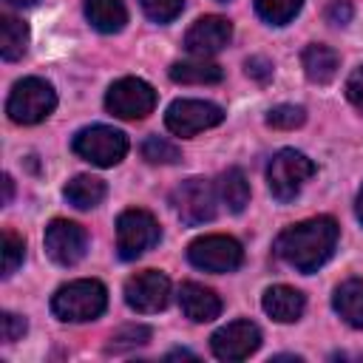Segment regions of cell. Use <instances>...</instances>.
I'll return each instance as SVG.
<instances>
[{"label": "cell", "mask_w": 363, "mask_h": 363, "mask_svg": "<svg viewBox=\"0 0 363 363\" xmlns=\"http://www.w3.org/2000/svg\"><path fill=\"white\" fill-rule=\"evenodd\" d=\"M337 235H340V227L332 216H315L286 227L275 238V255L284 264L295 267L298 272L309 275L329 261V255L335 252Z\"/></svg>", "instance_id": "6da1fadb"}, {"label": "cell", "mask_w": 363, "mask_h": 363, "mask_svg": "<svg viewBox=\"0 0 363 363\" xmlns=\"http://www.w3.org/2000/svg\"><path fill=\"white\" fill-rule=\"evenodd\" d=\"M108 306V289L94 278L62 284L51 298V312L65 323L96 320Z\"/></svg>", "instance_id": "7a4b0ae2"}, {"label": "cell", "mask_w": 363, "mask_h": 363, "mask_svg": "<svg viewBox=\"0 0 363 363\" xmlns=\"http://www.w3.org/2000/svg\"><path fill=\"white\" fill-rule=\"evenodd\" d=\"M54 108H57V94H54L51 82L40 79V77L17 79L6 99V113L17 125H37Z\"/></svg>", "instance_id": "3957f363"}, {"label": "cell", "mask_w": 363, "mask_h": 363, "mask_svg": "<svg viewBox=\"0 0 363 363\" xmlns=\"http://www.w3.org/2000/svg\"><path fill=\"white\" fill-rule=\"evenodd\" d=\"M315 170L318 167H315V162L309 156H303L301 150L284 147L269 159V167H267L269 193L278 201H292L301 193V187L315 176Z\"/></svg>", "instance_id": "277c9868"}, {"label": "cell", "mask_w": 363, "mask_h": 363, "mask_svg": "<svg viewBox=\"0 0 363 363\" xmlns=\"http://www.w3.org/2000/svg\"><path fill=\"white\" fill-rule=\"evenodd\" d=\"M74 153L96 167H113L128 153V136L111 125H91L74 133Z\"/></svg>", "instance_id": "5b68a950"}, {"label": "cell", "mask_w": 363, "mask_h": 363, "mask_svg": "<svg viewBox=\"0 0 363 363\" xmlns=\"http://www.w3.org/2000/svg\"><path fill=\"white\" fill-rule=\"evenodd\" d=\"M162 238L159 221L147 210H125L116 218V252L122 261H133L145 255L150 247H156Z\"/></svg>", "instance_id": "8992f818"}, {"label": "cell", "mask_w": 363, "mask_h": 363, "mask_svg": "<svg viewBox=\"0 0 363 363\" xmlns=\"http://www.w3.org/2000/svg\"><path fill=\"white\" fill-rule=\"evenodd\" d=\"M173 210L182 218V224L187 227H199L216 218L218 213V187H213L207 179L193 176L187 182H182L173 190Z\"/></svg>", "instance_id": "52a82bcc"}, {"label": "cell", "mask_w": 363, "mask_h": 363, "mask_svg": "<svg viewBox=\"0 0 363 363\" xmlns=\"http://www.w3.org/2000/svg\"><path fill=\"white\" fill-rule=\"evenodd\" d=\"M105 108L119 119H145L156 108V91L139 77H122L108 88Z\"/></svg>", "instance_id": "ba28073f"}, {"label": "cell", "mask_w": 363, "mask_h": 363, "mask_svg": "<svg viewBox=\"0 0 363 363\" xmlns=\"http://www.w3.org/2000/svg\"><path fill=\"white\" fill-rule=\"evenodd\" d=\"M187 261L204 272H233L244 261V250L233 235H201L187 247Z\"/></svg>", "instance_id": "9c48e42d"}, {"label": "cell", "mask_w": 363, "mask_h": 363, "mask_svg": "<svg viewBox=\"0 0 363 363\" xmlns=\"http://www.w3.org/2000/svg\"><path fill=\"white\" fill-rule=\"evenodd\" d=\"M224 122V111L207 99H176L164 113V125L176 136H196Z\"/></svg>", "instance_id": "30bf717a"}, {"label": "cell", "mask_w": 363, "mask_h": 363, "mask_svg": "<svg viewBox=\"0 0 363 363\" xmlns=\"http://www.w3.org/2000/svg\"><path fill=\"white\" fill-rule=\"evenodd\" d=\"M167 301H170V281L164 272L142 269V272L130 275L125 284V303L142 315L164 309Z\"/></svg>", "instance_id": "8fae6325"}, {"label": "cell", "mask_w": 363, "mask_h": 363, "mask_svg": "<svg viewBox=\"0 0 363 363\" xmlns=\"http://www.w3.org/2000/svg\"><path fill=\"white\" fill-rule=\"evenodd\" d=\"M258 346H261V329L252 320H233V323L216 329L210 337L213 354L218 360H227V363L250 357Z\"/></svg>", "instance_id": "7c38bea8"}, {"label": "cell", "mask_w": 363, "mask_h": 363, "mask_svg": "<svg viewBox=\"0 0 363 363\" xmlns=\"http://www.w3.org/2000/svg\"><path fill=\"white\" fill-rule=\"evenodd\" d=\"M45 250L60 267H74L85 258L88 233L68 218H54L45 227Z\"/></svg>", "instance_id": "4fadbf2b"}, {"label": "cell", "mask_w": 363, "mask_h": 363, "mask_svg": "<svg viewBox=\"0 0 363 363\" xmlns=\"http://www.w3.org/2000/svg\"><path fill=\"white\" fill-rule=\"evenodd\" d=\"M233 40V26L230 20L218 17V14H207V17H199L187 34H184V48L193 54V57H213L218 54L221 48H227Z\"/></svg>", "instance_id": "5bb4252c"}, {"label": "cell", "mask_w": 363, "mask_h": 363, "mask_svg": "<svg viewBox=\"0 0 363 363\" xmlns=\"http://www.w3.org/2000/svg\"><path fill=\"white\" fill-rule=\"evenodd\" d=\"M179 303H182V312L193 320V323H207V320H216L221 315V298L196 284V281H184L182 289H179Z\"/></svg>", "instance_id": "9a60e30c"}, {"label": "cell", "mask_w": 363, "mask_h": 363, "mask_svg": "<svg viewBox=\"0 0 363 363\" xmlns=\"http://www.w3.org/2000/svg\"><path fill=\"white\" fill-rule=\"evenodd\" d=\"M261 306L264 312L278 320V323H292L303 315V306H306V298L301 289L295 286H286V284H275L269 289H264V298H261Z\"/></svg>", "instance_id": "2e32d148"}, {"label": "cell", "mask_w": 363, "mask_h": 363, "mask_svg": "<svg viewBox=\"0 0 363 363\" xmlns=\"http://www.w3.org/2000/svg\"><path fill=\"white\" fill-rule=\"evenodd\" d=\"M301 62H303L306 79L315 82V85H329L337 77V68H340L337 51L329 48V45H320V43L306 45L303 54H301Z\"/></svg>", "instance_id": "e0dca14e"}, {"label": "cell", "mask_w": 363, "mask_h": 363, "mask_svg": "<svg viewBox=\"0 0 363 363\" xmlns=\"http://www.w3.org/2000/svg\"><path fill=\"white\" fill-rule=\"evenodd\" d=\"M170 79L173 82H182V85H216L221 82L224 71L221 65L210 62L207 57H193V60H179L170 65Z\"/></svg>", "instance_id": "ac0fdd59"}, {"label": "cell", "mask_w": 363, "mask_h": 363, "mask_svg": "<svg viewBox=\"0 0 363 363\" xmlns=\"http://www.w3.org/2000/svg\"><path fill=\"white\" fill-rule=\"evenodd\" d=\"M335 312L354 329H363V278H349L335 286L332 295Z\"/></svg>", "instance_id": "d6986e66"}, {"label": "cell", "mask_w": 363, "mask_h": 363, "mask_svg": "<svg viewBox=\"0 0 363 363\" xmlns=\"http://www.w3.org/2000/svg\"><path fill=\"white\" fill-rule=\"evenodd\" d=\"M88 23L102 34H116L128 23V9L122 0H85Z\"/></svg>", "instance_id": "ffe728a7"}, {"label": "cell", "mask_w": 363, "mask_h": 363, "mask_svg": "<svg viewBox=\"0 0 363 363\" xmlns=\"http://www.w3.org/2000/svg\"><path fill=\"white\" fill-rule=\"evenodd\" d=\"M62 193H65L68 204H74L77 210H94L96 204H102V199H105L108 187H105V182H102V179L82 173V176H74V179L65 184V190H62Z\"/></svg>", "instance_id": "44dd1931"}, {"label": "cell", "mask_w": 363, "mask_h": 363, "mask_svg": "<svg viewBox=\"0 0 363 363\" xmlns=\"http://www.w3.org/2000/svg\"><path fill=\"white\" fill-rule=\"evenodd\" d=\"M218 199L227 204L230 213H241L250 204V182L238 167H227L218 176Z\"/></svg>", "instance_id": "7402d4cb"}, {"label": "cell", "mask_w": 363, "mask_h": 363, "mask_svg": "<svg viewBox=\"0 0 363 363\" xmlns=\"http://www.w3.org/2000/svg\"><path fill=\"white\" fill-rule=\"evenodd\" d=\"M28 48V26L17 17H3L0 20V54L6 62H14L26 54Z\"/></svg>", "instance_id": "603a6c76"}, {"label": "cell", "mask_w": 363, "mask_h": 363, "mask_svg": "<svg viewBox=\"0 0 363 363\" xmlns=\"http://www.w3.org/2000/svg\"><path fill=\"white\" fill-rule=\"evenodd\" d=\"M252 3L258 17L267 20L269 26H286L289 20H295V14L303 6V0H252Z\"/></svg>", "instance_id": "cb8c5ba5"}, {"label": "cell", "mask_w": 363, "mask_h": 363, "mask_svg": "<svg viewBox=\"0 0 363 363\" xmlns=\"http://www.w3.org/2000/svg\"><path fill=\"white\" fill-rule=\"evenodd\" d=\"M142 159L150 164H176L182 159V150L162 136H147L142 142Z\"/></svg>", "instance_id": "d4e9b609"}, {"label": "cell", "mask_w": 363, "mask_h": 363, "mask_svg": "<svg viewBox=\"0 0 363 363\" xmlns=\"http://www.w3.org/2000/svg\"><path fill=\"white\" fill-rule=\"evenodd\" d=\"M150 340V326H142V323H128L122 329H116L108 340V352H128V349H136V346H145Z\"/></svg>", "instance_id": "484cf974"}, {"label": "cell", "mask_w": 363, "mask_h": 363, "mask_svg": "<svg viewBox=\"0 0 363 363\" xmlns=\"http://www.w3.org/2000/svg\"><path fill=\"white\" fill-rule=\"evenodd\" d=\"M26 258V241L14 230H3V278L14 275V269Z\"/></svg>", "instance_id": "4316f807"}, {"label": "cell", "mask_w": 363, "mask_h": 363, "mask_svg": "<svg viewBox=\"0 0 363 363\" xmlns=\"http://www.w3.org/2000/svg\"><path fill=\"white\" fill-rule=\"evenodd\" d=\"M306 122V111L301 105H275L267 113V125L278 128V130H295Z\"/></svg>", "instance_id": "83f0119b"}, {"label": "cell", "mask_w": 363, "mask_h": 363, "mask_svg": "<svg viewBox=\"0 0 363 363\" xmlns=\"http://www.w3.org/2000/svg\"><path fill=\"white\" fill-rule=\"evenodd\" d=\"M139 6L153 23H170L182 14L184 0H139Z\"/></svg>", "instance_id": "f1b7e54d"}, {"label": "cell", "mask_w": 363, "mask_h": 363, "mask_svg": "<svg viewBox=\"0 0 363 363\" xmlns=\"http://www.w3.org/2000/svg\"><path fill=\"white\" fill-rule=\"evenodd\" d=\"M26 329H28L26 318H20V315H14V312H3V315H0V337H3V343L20 340V337L26 335Z\"/></svg>", "instance_id": "f546056e"}, {"label": "cell", "mask_w": 363, "mask_h": 363, "mask_svg": "<svg viewBox=\"0 0 363 363\" xmlns=\"http://www.w3.org/2000/svg\"><path fill=\"white\" fill-rule=\"evenodd\" d=\"M244 71H247V77H252L255 82H269L272 79V62L267 60V57H250L247 62H244Z\"/></svg>", "instance_id": "4dcf8cb0"}, {"label": "cell", "mask_w": 363, "mask_h": 363, "mask_svg": "<svg viewBox=\"0 0 363 363\" xmlns=\"http://www.w3.org/2000/svg\"><path fill=\"white\" fill-rule=\"evenodd\" d=\"M346 99L363 113V65L349 74V79H346Z\"/></svg>", "instance_id": "1f68e13d"}, {"label": "cell", "mask_w": 363, "mask_h": 363, "mask_svg": "<svg viewBox=\"0 0 363 363\" xmlns=\"http://www.w3.org/2000/svg\"><path fill=\"white\" fill-rule=\"evenodd\" d=\"M326 20L332 26H346L352 20V3L349 0H332L326 6Z\"/></svg>", "instance_id": "d6a6232c"}, {"label": "cell", "mask_w": 363, "mask_h": 363, "mask_svg": "<svg viewBox=\"0 0 363 363\" xmlns=\"http://www.w3.org/2000/svg\"><path fill=\"white\" fill-rule=\"evenodd\" d=\"M11 190H14V187H11V176L6 173V176H3V204L11 201Z\"/></svg>", "instance_id": "836d02e7"}, {"label": "cell", "mask_w": 363, "mask_h": 363, "mask_svg": "<svg viewBox=\"0 0 363 363\" xmlns=\"http://www.w3.org/2000/svg\"><path fill=\"white\" fill-rule=\"evenodd\" d=\"M354 213H357V218H360V224H363V187H360V193H357V204H354Z\"/></svg>", "instance_id": "e575fe53"}, {"label": "cell", "mask_w": 363, "mask_h": 363, "mask_svg": "<svg viewBox=\"0 0 363 363\" xmlns=\"http://www.w3.org/2000/svg\"><path fill=\"white\" fill-rule=\"evenodd\" d=\"M9 6H14V9H26V6H34L37 0H6Z\"/></svg>", "instance_id": "d590c367"}, {"label": "cell", "mask_w": 363, "mask_h": 363, "mask_svg": "<svg viewBox=\"0 0 363 363\" xmlns=\"http://www.w3.org/2000/svg\"><path fill=\"white\" fill-rule=\"evenodd\" d=\"M170 357H196V354H190V352H184V349H182V352H170V354H167V360H170Z\"/></svg>", "instance_id": "8d00e7d4"}, {"label": "cell", "mask_w": 363, "mask_h": 363, "mask_svg": "<svg viewBox=\"0 0 363 363\" xmlns=\"http://www.w3.org/2000/svg\"><path fill=\"white\" fill-rule=\"evenodd\" d=\"M218 3H227V0H218Z\"/></svg>", "instance_id": "74e56055"}]
</instances>
